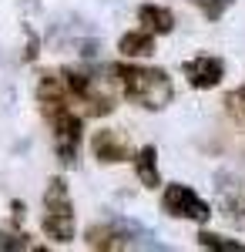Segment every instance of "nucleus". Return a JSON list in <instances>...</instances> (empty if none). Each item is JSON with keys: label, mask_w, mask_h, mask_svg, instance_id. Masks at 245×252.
<instances>
[{"label": "nucleus", "mask_w": 245, "mask_h": 252, "mask_svg": "<svg viewBox=\"0 0 245 252\" xmlns=\"http://www.w3.org/2000/svg\"><path fill=\"white\" fill-rule=\"evenodd\" d=\"M195 239H198V246H202V249H212V252H245L242 239H228V235L208 232V229H202Z\"/></svg>", "instance_id": "9b49d317"}, {"label": "nucleus", "mask_w": 245, "mask_h": 252, "mask_svg": "<svg viewBox=\"0 0 245 252\" xmlns=\"http://www.w3.org/2000/svg\"><path fill=\"white\" fill-rule=\"evenodd\" d=\"M84 242L97 252H118V249H134L138 246L134 229L124 225V222H97L84 232Z\"/></svg>", "instance_id": "39448f33"}, {"label": "nucleus", "mask_w": 245, "mask_h": 252, "mask_svg": "<svg viewBox=\"0 0 245 252\" xmlns=\"http://www.w3.org/2000/svg\"><path fill=\"white\" fill-rule=\"evenodd\" d=\"M114 81L121 84V94L131 104L145 108V111H165L175 97V84H171L168 71L161 67H145V64H114L111 67Z\"/></svg>", "instance_id": "f257e3e1"}, {"label": "nucleus", "mask_w": 245, "mask_h": 252, "mask_svg": "<svg viewBox=\"0 0 245 252\" xmlns=\"http://www.w3.org/2000/svg\"><path fill=\"white\" fill-rule=\"evenodd\" d=\"M182 71H185V81H188L195 91H212V88H218L222 78H225V61L215 58V54H202V58L185 61Z\"/></svg>", "instance_id": "0eeeda50"}, {"label": "nucleus", "mask_w": 245, "mask_h": 252, "mask_svg": "<svg viewBox=\"0 0 245 252\" xmlns=\"http://www.w3.org/2000/svg\"><path fill=\"white\" fill-rule=\"evenodd\" d=\"M17 249H31V235L0 232V252H17Z\"/></svg>", "instance_id": "4468645a"}, {"label": "nucleus", "mask_w": 245, "mask_h": 252, "mask_svg": "<svg viewBox=\"0 0 245 252\" xmlns=\"http://www.w3.org/2000/svg\"><path fill=\"white\" fill-rule=\"evenodd\" d=\"M91 152H94V158L101 165H121V161H131L134 158L131 141H128V135L121 128H101V131H94Z\"/></svg>", "instance_id": "423d86ee"}, {"label": "nucleus", "mask_w": 245, "mask_h": 252, "mask_svg": "<svg viewBox=\"0 0 245 252\" xmlns=\"http://www.w3.org/2000/svg\"><path fill=\"white\" fill-rule=\"evenodd\" d=\"M44 235L57 242V246H71L77 239V222H74V202H71V189L67 182L54 175L44 189Z\"/></svg>", "instance_id": "f03ea898"}, {"label": "nucleus", "mask_w": 245, "mask_h": 252, "mask_svg": "<svg viewBox=\"0 0 245 252\" xmlns=\"http://www.w3.org/2000/svg\"><path fill=\"white\" fill-rule=\"evenodd\" d=\"M134 175L145 189H161V172H158V148L154 145H141L134 152Z\"/></svg>", "instance_id": "1a4fd4ad"}, {"label": "nucleus", "mask_w": 245, "mask_h": 252, "mask_svg": "<svg viewBox=\"0 0 245 252\" xmlns=\"http://www.w3.org/2000/svg\"><path fill=\"white\" fill-rule=\"evenodd\" d=\"M161 209L171 219H191L198 225H205L208 219H212V205L195 189L182 185V182H171V185L161 189Z\"/></svg>", "instance_id": "20e7f679"}, {"label": "nucleus", "mask_w": 245, "mask_h": 252, "mask_svg": "<svg viewBox=\"0 0 245 252\" xmlns=\"http://www.w3.org/2000/svg\"><path fill=\"white\" fill-rule=\"evenodd\" d=\"M222 104H225V115L232 118V121L245 125V88H232Z\"/></svg>", "instance_id": "f8f14e48"}, {"label": "nucleus", "mask_w": 245, "mask_h": 252, "mask_svg": "<svg viewBox=\"0 0 245 252\" xmlns=\"http://www.w3.org/2000/svg\"><path fill=\"white\" fill-rule=\"evenodd\" d=\"M198 10H202V17L205 20H222L225 17V10L235 3V0H191Z\"/></svg>", "instance_id": "ddd939ff"}, {"label": "nucleus", "mask_w": 245, "mask_h": 252, "mask_svg": "<svg viewBox=\"0 0 245 252\" xmlns=\"http://www.w3.org/2000/svg\"><path fill=\"white\" fill-rule=\"evenodd\" d=\"M51 125V138H54V152L61 158V165H77L81 155V138H84V115H77L74 108H64L57 115L47 118Z\"/></svg>", "instance_id": "7ed1b4c3"}, {"label": "nucleus", "mask_w": 245, "mask_h": 252, "mask_svg": "<svg viewBox=\"0 0 245 252\" xmlns=\"http://www.w3.org/2000/svg\"><path fill=\"white\" fill-rule=\"evenodd\" d=\"M138 24L151 31V34H171L175 31V14H171L168 7H161V3H141L138 7Z\"/></svg>", "instance_id": "9d476101"}, {"label": "nucleus", "mask_w": 245, "mask_h": 252, "mask_svg": "<svg viewBox=\"0 0 245 252\" xmlns=\"http://www.w3.org/2000/svg\"><path fill=\"white\" fill-rule=\"evenodd\" d=\"M154 37H158V34H151V31H145V27L128 31V34L118 37V54H121L124 61L151 58V54H154Z\"/></svg>", "instance_id": "6e6552de"}]
</instances>
